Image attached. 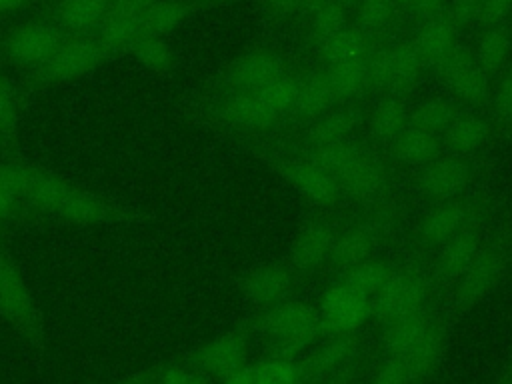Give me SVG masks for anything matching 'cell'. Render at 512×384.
<instances>
[{"instance_id":"31","label":"cell","mask_w":512,"mask_h":384,"mask_svg":"<svg viewBox=\"0 0 512 384\" xmlns=\"http://www.w3.org/2000/svg\"><path fill=\"white\" fill-rule=\"evenodd\" d=\"M460 30L446 18V14H436L418 22L412 42L422 56L428 70H432L446 54L458 46Z\"/></svg>"},{"instance_id":"8","label":"cell","mask_w":512,"mask_h":384,"mask_svg":"<svg viewBox=\"0 0 512 384\" xmlns=\"http://www.w3.org/2000/svg\"><path fill=\"white\" fill-rule=\"evenodd\" d=\"M478 176L480 164L476 158L442 152L438 158L414 170L410 178V192L430 206L470 192Z\"/></svg>"},{"instance_id":"22","label":"cell","mask_w":512,"mask_h":384,"mask_svg":"<svg viewBox=\"0 0 512 384\" xmlns=\"http://www.w3.org/2000/svg\"><path fill=\"white\" fill-rule=\"evenodd\" d=\"M248 356V332L244 328L224 332L196 350L188 356V368L196 370L198 374H210V376H222L236 366L244 364Z\"/></svg>"},{"instance_id":"14","label":"cell","mask_w":512,"mask_h":384,"mask_svg":"<svg viewBox=\"0 0 512 384\" xmlns=\"http://www.w3.org/2000/svg\"><path fill=\"white\" fill-rule=\"evenodd\" d=\"M282 52L258 46L236 56L210 84V94L220 92H258L288 70Z\"/></svg>"},{"instance_id":"23","label":"cell","mask_w":512,"mask_h":384,"mask_svg":"<svg viewBox=\"0 0 512 384\" xmlns=\"http://www.w3.org/2000/svg\"><path fill=\"white\" fill-rule=\"evenodd\" d=\"M412 102L408 96L400 94H384L370 102L366 120H364V136L376 148L386 150L388 144L408 126Z\"/></svg>"},{"instance_id":"26","label":"cell","mask_w":512,"mask_h":384,"mask_svg":"<svg viewBox=\"0 0 512 384\" xmlns=\"http://www.w3.org/2000/svg\"><path fill=\"white\" fill-rule=\"evenodd\" d=\"M374 144L364 134L350 136L346 140L334 142V144H324V146H314L306 150H298L292 154H280V156H294L300 158L318 170L326 172L334 180H338L348 168H352ZM266 154V152H264Z\"/></svg>"},{"instance_id":"25","label":"cell","mask_w":512,"mask_h":384,"mask_svg":"<svg viewBox=\"0 0 512 384\" xmlns=\"http://www.w3.org/2000/svg\"><path fill=\"white\" fill-rule=\"evenodd\" d=\"M386 52V94L410 96L428 70L412 38L384 42Z\"/></svg>"},{"instance_id":"18","label":"cell","mask_w":512,"mask_h":384,"mask_svg":"<svg viewBox=\"0 0 512 384\" xmlns=\"http://www.w3.org/2000/svg\"><path fill=\"white\" fill-rule=\"evenodd\" d=\"M322 336L358 332L372 318L370 298L338 282H330L318 300Z\"/></svg>"},{"instance_id":"20","label":"cell","mask_w":512,"mask_h":384,"mask_svg":"<svg viewBox=\"0 0 512 384\" xmlns=\"http://www.w3.org/2000/svg\"><path fill=\"white\" fill-rule=\"evenodd\" d=\"M336 106H342V104H338V98L332 90L326 68L322 64L316 68H310L300 74L294 106H292L290 114L286 116L282 128L276 134L292 132V130L316 120L318 116L330 112Z\"/></svg>"},{"instance_id":"49","label":"cell","mask_w":512,"mask_h":384,"mask_svg":"<svg viewBox=\"0 0 512 384\" xmlns=\"http://www.w3.org/2000/svg\"><path fill=\"white\" fill-rule=\"evenodd\" d=\"M450 0H414L412 6L406 10L412 18H416L418 22L432 18L436 14H442L446 10Z\"/></svg>"},{"instance_id":"40","label":"cell","mask_w":512,"mask_h":384,"mask_svg":"<svg viewBox=\"0 0 512 384\" xmlns=\"http://www.w3.org/2000/svg\"><path fill=\"white\" fill-rule=\"evenodd\" d=\"M300 74L298 70L288 68L284 74H280L278 78H274L270 84H266L262 90H258V98L278 116L282 118V124L286 120V116L290 114L294 100H296V92H298V82H300Z\"/></svg>"},{"instance_id":"10","label":"cell","mask_w":512,"mask_h":384,"mask_svg":"<svg viewBox=\"0 0 512 384\" xmlns=\"http://www.w3.org/2000/svg\"><path fill=\"white\" fill-rule=\"evenodd\" d=\"M432 72L448 90V96L454 98L462 108L482 112L488 110L494 82L474 62L470 48L458 44L432 68Z\"/></svg>"},{"instance_id":"15","label":"cell","mask_w":512,"mask_h":384,"mask_svg":"<svg viewBox=\"0 0 512 384\" xmlns=\"http://www.w3.org/2000/svg\"><path fill=\"white\" fill-rule=\"evenodd\" d=\"M490 228H492V220L478 222L462 230L460 234H456L452 240H448L430 256V260L426 262V268H428V276L434 286V292L440 300L452 292L454 284L458 282V278L464 274V270L470 266L472 258L484 244Z\"/></svg>"},{"instance_id":"46","label":"cell","mask_w":512,"mask_h":384,"mask_svg":"<svg viewBox=\"0 0 512 384\" xmlns=\"http://www.w3.org/2000/svg\"><path fill=\"white\" fill-rule=\"evenodd\" d=\"M26 214L28 210L22 198L12 188V184L0 174V228L8 224H16Z\"/></svg>"},{"instance_id":"39","label":"cell","mask_w":512,"mask_h":384,"mask_svg":"<svg viewBox=\"0 0 512 384\" xmlns=\"http://www.w3.org/2000/svg\"><path fill=\"white\" fill-rule=\"evenodd\" d=\"M350 24V12L336 2H328L306 16V38L312 48Z\"/></svg>"},{"instance_id":"16","label":"cell","mask_w":512,"mask_h":384,"mask_svg":"<svg viewBox=\"0 0 512 384\" xmlns=\"http://www.w3.org/2000/svg\"><path fill=\"white\" fill-rule=\"evenodd\" d=\"M66 40L52 20H28L10 28L2 40V54L18 68L38 70Z\"/></svg>"},{"instance_id":"45","label":"cell","mask_w":512,"mask_h":384,"mask_svg":"<svg viewBox=\"0 0 512 384\" xmlns=\"http://www.w3.org/2000/svg\"><path fill=\"white\" fill-rule=\"evenodd\" d=\"M444 14L460 32L480 28L482 0H450Z\"/></svg>"},{"instance_id":"52","label":"cell","mask_w":512,"mask_h":384,"mask_svg":"<svg viewBox=\"0 0 512 384\" xmlns=\"http://www.w3.org/2000/svg\"><path fill=\"white\" fill-rule=\"evenodd\" d=\"M28 0H0V14H8L14 12L18 8H22Z\"/></svg>"},{"instance_id":"35","label":"cell","mask_w":512,"mask_h":384,"mask_svg":"<svg viewBox=\"0 0 512 384\" xmlns=\"http://www.w3.org/2000/svg\"><path fill=\"white\" fill-rule=\"evenodd\" d=\"M192 12H194V4L190 0H156L140 20L138 38L142 36L166 38V34L176 30Z\"/></svg>"},{"instance_id":"17","label":"cell","mask_w":512,"mask_h":384,"mask_svg":"<svg viewBox=\"0 0 512 384\" xmlns=\"http://www.w3.org/2000/svg\"><path fill=\"white\" fill-rule=\"evenodd\" d=\"M256 156L262 158L292 188H296L310 204L322 210H336L340 204H344L338 182L326 172L318 170L316 166L294 156H280V154H256Z\"/></svg>"},{"instance_id":"55","label":"cell","mask_w":512,"mask_h":384,"mask_svg":"<svg viewBox=\"0 0 512 384\" xmlns=\"http://www.w3.org/2000/svg\"><path fill=\"white\" fill-rule=\"evenodd\" d=\"M504 384H512V382H510V378H508V380H506V382H504Z\"/></svg>"},{"instance_id":"29","label":"cell","mask_w":512,"mask_h":384,"mask_svg":"<svg viewBox=\"0 0 512 384\" xmlns=\"http://www.w3.org/2000/svg\"><path fill=\"white\" fill-rule=\"evenodd\" d=\"M442 152V138L438 134H430L410 124L386 148V154L394 162V166L412 170L428 164Z\"/></svg>"},{"instance_id":"19","label":"cell","mask_w":512,"mask_h":384,"mask_svg":"<svg viewBox=\"0 0 512 384\" xmlns=\"http://www.w3.org/2000/svg\"><path fill=\"white\" fill-rule=\"evenodd\" d=\"M300 282L302 280L286 260L254 266L236 278L242 296L258 310L294 298Z\"/></svg>"},{"instance_id":"21","label":"cell","mask_w":512,"mask_h":384,"mask_svg":"<svg viewBox=\"0 0 512 384\" xmlns=\"http://www.w3.org/2000/svg\"><path fill=\"white\" fill-rule=\"evenodd\" d=\"M498 134L500 130L488 112L464 108L440 138L446 154L476 158L496 140Z\"/></svg>"},{"instance_id":"13","label":"cell","mask_w":512,"mask_h":384,"mask_svg":"<svg viewBox=\"0 0 512 384\" xmlns=\"http://www.w3.org/2000/svg\"><path fill=\"white\" fill-rule=\"evenodd\" d=\"M342 200L350 206H364L376 202L396 188V166L386 150L372 146L352 168L338 180Z\"/></svg>"},{"instance_id":"30","label":"cell","mask_w":512,"mask_h":384,"mask_svg":"<svg viewBox=\"0 0 512 384\" xmlns=\"http://www.w3.org/2000/svg\"><path fill=\"white\" fill-rule=\"evenodd\" d=\"M474 62L482 68V72L496 82L500 74L508 68L512 58V26H490L480 28L474 46L470 48Z\"/></svg>"},{"instance_id":"1","label":"cell","mask_w":512,"mask_h":384,"mask_svg":"<svg viewBox=\"0 0 512 384\" xmlns=\"http://www.w3.org/2000/svg\"><path fill=\"white\" fill-rule=\"evenodd\" d=\"M0 174L18 192L28 214L78 226L130 224L140 218L134 208L74 184L16 154L0 158Z\"/></svg>"},{"instance_id":"51","label":"cell","mask_w":512,"mask_h":384,"mask_svg":"<svg viewBox=\"0 0 512 384\" xmlns=\"http://www.w3.org/2000/svg\"><path fill=\"white\" fill-rule=\"evenodd\" d=\"M328 2H332V0H302V12H300V14L306 18L310 12L318 10L320 6L328 4Z\"/></svg>"},{"instance_id":"34","label":"cell","mask_w":512,"mask_h":384,"mask_svg":"<svg viewBox=\"0 0 512 384\" xmlns=\"http://www.w3.org/2000/svg\"><path fill=\"white\" fill-rule=\"evenodd\" d=\"M366 58L324 66L328 72L332 90L338 98V104L370 100V80H368Z\"/></svg>"},{"instance_id":"4","label":"cell","mask_w":512,"mask_h":384,"mask_svg":"<svg viewBox=\"0 0 512 384\" xmlns=\"http://www.w3.org/2000/svg\"><path fill=\"white\" fill-rule=\"evenodd\" d=\"M198 118L234 136L238 142L266 140L282 128V118H278L256 92H220L210 94L196 110Z\"/></svg>"},{"instance_id":"24","label":"cell","mask_w":512,"mask_h":384,"mask_svg":"<svg viewBox=\"0 0 512 384\" xmlns=\"http://www.w3.org/2000/svg\"><path fill=\"white\" fill-rule=\"evenodd\" d=\"M156 0H112L110 10L96 30V38L112 52L128 50L138 38V26L144 12Z\"/></svg>"},{"instance_id":"11","label":"cell","mask_w":512,"mask_h":384,"mask_svg":"<svg viewBox=\"0 0 512 384\" xmlns=\"http://www.w3.org/2000/svg\"><path fill=\"white\" fill-rule=\"evenodd\" d=\"M114 56L96 36H66L56 52L30 74L32 84L46 88L76 80Z\"/></svg>"},{"instance_id":"32","label":"cell","mask_w":512,"mask_h":384,"mask_svg":"<svg viewBox=\"0 0 512 384\" xmlns=\"http://www.w3.org/2000/svg\"><path fill=\"white\" fill-rule=\"evenodd\" d=\"M402 260L404 258H400V256L376 254L372 258L340 272L338 276L330 278V282L344 284V286L372 298L386 284V280L392 276V272L400 266Z\"/></svg>"},{"instance_id":"33","label":"cell","mask_w":512,"mask_h":384,"mask_svg":"<svg viewBox=\"0 0 512 384\" xmlns=\"http://www.w3.org/2000/svg\"><path fill=\"white\" fill-rule=\"evenodd\" d=\"M376 44V40H372L368 34H364L350 22L348 26L326 38L322 44H318L314 50L322 66H332L348 60L366 58Z\"/></svg>"},{"instance_id":"54","label":"cell","mask_w":512,"mask_h":384,"mask_svg":"<svg viewBox=\"0 0 512 384\" xmlns=\"http://www.w3.org/2000/svg\"><path fill=\"white\" fill-rule=\"evenodd\" d=\"M332 2H336V4H340L342 8H346L348 12H352L360 0H332Z\"/></svg>"},{"instance_id":"53","label":"cell","mask_w":512,"mask_h":384,"mask_svg":"<svg viewBox=\"0 0 512 384\" xmlns=\"http://www.w3.org/2000/svg\"><path fill=\"white\" fill-rule=\"evenodd\" d=\"M120 384H156V378H152V376H134V378L124 380Z\"/></svg>"},{"instance_id":"43","label":"cell","mask_w":512,"mask_h":384,"mask_svg":"<svg viewBox=\"0 0 512 384\" xmlns=\"http://www.w3.org/2000/svg\"><path fill=\"white\" fill-rule=\"evenodd\" d=\"M486 112L500 132H512V62L494 82Z\"/></svg>"},{"instance_id":"5","label":"cell","mask_w":512,"mask_h":384,"mask_svg":"<svg viewBox=\"0 0 512 384\" xmlns=\"http://www.w3.org/2000/svg\"><path fill=\"white\" fill-rule=\"evenodd\" d=\"M250 328L270 342L276 356L288 358L314 346L322 336L318 310L296 298L260 308L250 320Z\"/></svg>"},{"instance_id":"28","label":"cell","mask_w":512,"mask_h":384,"mask_svg":"<svg viewBox=\"0 0 512 384\" xmlns=\"http://www.w3.org/2000/svg\"><path fill=\"white\" fill-rule=\"evenodd\" d=\"M112 0H58L52 22L66 36H94L104 22Z\"/></svg>"},{"instance_id":"47","label":"cell","mask_w":512,"mask_h":384,"mask_svg":"<svg viewBox=\"0 0 512 384\" xmlns=\"http://www.w3.org/2000/svg\"><path fill=\"white\" fill-rule=\"evenodd\" d=\"M512 20V0H482L480 28L510 24Z\"/></svg>"},{"instance_id":"2","label":"cell","mask_w":512,"mask_h":384,"mask_svg":"<svg viewBox=\"0 0 512 384\" xmlns=\"http://www.w3.org/2000/svg\"><path fill=\"white\" fill-rule=\"evenodd\" d=\"M494 210L496 198L488 190H470L462 196L430 204L408 236L406 258L426 264L456 234L478 222L492 220Z\"/></svg>"},{"instance_id":"50","label":"cell","mask_w":512,"mask_h":384,"mask_svg":"<svg viewBox=\"0 0 512 384\" xmlns=\"http://www.w3.org/2000/svg\"><path fill=\"white\" fill-rule=\"evenodd\" d=\"M218 384H254V364H240L234 370L218 376Z\"/></svg>"},{"instance_id":"36","label":"cell","mask_w":512,"mask_h":384,"mask_svg":"<svg viewBox=\"0 0 512 384\" xmlns=\"http://www.w3.org/2000/svg\"><path fill=\"white\" fill-rule=\"evenodd\" d=\"M464 108L450 96H430L412 104L408 124L430 134L442 136L444 130Z\"/></svg>"},{"instance_id":"12","label":"cell","mask_w":512,"mask_h":384,"mask_svg":"<svg viewBox=\"0 0 512 384\" xmlns=\"http://www.w3.org/2000/svg\"><path fill=\"white\" fill-rule=\"evenodd\" d=\"M364 342L358 332L330 334L300 360L302 384H322L362 368Z\"/></svg>"},{"instance_id":"42","label":"cell","mask_w":512,"mask_h":384,"mask_svg":"<svg viewBox=\"0 0 512 384\" xmlns=\"http://www.w3.org/2000/svg\"><path fill=\"white\" fill-rule=\"evenodd\" d=\"M254 384H302L300 362L272 354L254 364Z\"/></svg>"},{"instance_id":"7","label":"cell","mask_w":512,"mask_h":384,"mask_svg":"<svg viewBox=\"0 0 512 384\" xmlns=\"http://www.w3.org/2000/svg\"><path fill=\"white\" fill-rule=\"evenodd\" d=\"M0 318L28 344L42 346L44 314L22 270L10 254L0 250Z\"/></svg>"},{"instance_id":"48","label":"cell","mask_w":512,"mask_h":384,"mask_svg":"<svg viewBox=\"0 0 512 384\" xmlns=\"http://www.w3.org/2000/svg\"><path fill=\"white\" fill-rule=\"evenodd\" d=\"M262 8L268 18L286 22L302 12V0H262Z\"/></svg>"},{"instance_id":"56","label":"cell","mask_w":512,"mask_h":384,"mask_svg":"<svg viewBox=\"0 0 512 384\" xmlns=\"http://www.w3.org/2000/svg\"><path fill=\"white\" fill-rule=\"evenodd\" d=\"M510 382H512V376H510Z\"/></svg>"},{"instance_id":"27","label":"cell","mask_w":512,"mask_h":384,"mask_svg":"<svg viewBox=\"0 0 512 384\" xmlns=\"http://www.w3.org/2000/svg\"><path fill=\"white\" fill-rule=\"evenodd\" d=\"M440 316L436 312V304H430L414 314H408L404 318H398L394 322L382 324L380 332V344L384 350V356H398L408 350H412L416 344H420L438 324Z\"/></svg>"},{"instance_id":"9","label":"cell","mask_w":512,"mask_h":384,"mask_svg":"<svg viewBox=\"0 0 512 384\" xmlns=\"http://www.w3.org/2000/svg\"><path fill=\"white\" fill-rule=\"evenodd\" d=\"M342 214L344 212L320 208V212L312 214L298 230L284 260L302 282L322 274L342 224Z\"/></svg>"},{"instance_id":"44","label":"cell","mask_w":512,"mask_h":384,"mask_svg":"<svg viewBox=\"0 0 512 384\" xmlns=\"http://www.w3.org/2000/svg\"><path fill=\"white\" fill-rule=\"evenodd\" d=\"M422 378L402 356H384L370 384H418Z\"/></svg>"},{"instance_id":"37","label":"cell","mask_w":512,"mask_h":384,"mask_svg":"<svg viewBox=\"0 0 512 384\" xmlns=\"http://www.w3.org/2000/svg\"><path fill=\"white\" fill-rule=\"evenodd\" d=\"M20 132V96L10 78L0 70V152L16 154Z\"/></svg>"},{"instance_id":"6","label":"cell","mask_w":512,"mask_h":384,"mask_svg":"<svg viewBox=\"0 0 512 384\" xmlns=\"http://www.w3.org/2000/svg\"><path fill=\"white\" fill-rule=\"evenodd\" d=\"M438 300L426 264L404 256L386 284L370 298L372 318L382 326L436 304Z\"/></svg>"},{"instance_id":"41","label":"cell","mask_w":512,"mask_h":384,"mask_svg":"<svg viewBox=\"0 0 512 384\" xmlns=\"http://www.w3.org/2000/svg\"><path fill=\"white\" fill-rule=\"evenodd\" d=\"M128 52L152 72L170 74L176 68V54L166 38L142 36L128 48Z\"/></svg>"},{"instance_id":"38","label":"cell","mask_w":512,"mask_h":384,"mask_svg":"<svg viewBox=\"0 0 512 384\" xmlns=\"http://www.w3.org/2000/svg\"><path fill=\"white\" fill-rule=\"evenodd\" d=\"M398 6L394 0H360L352 10V24L368 34L372 40L382 42L386 32L394 26Z\"/></svg>"},{"instance_id":"3","label":"cell","mask_w":512,"mask_h":384,"mask_svg":"<svg viewBox=\"0 0 512 384\" xmlns=\"http://www.w3.org/2000/svg\"><path fill=\"white\" fill-rule=\"evenodd\" d=\"M512 266V226L498 224L490 228L484 244L472 258L470 266L454 284L452 310L454 314H466L484 298H488L506 278Z\"/></svg>"}]
</instances>
